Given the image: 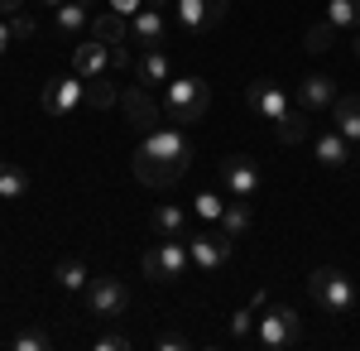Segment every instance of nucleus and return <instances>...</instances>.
<instances>
[{
  "mask_svg": "<svg viewBox=\"0 0 360 351\" xmlns=\"http://www.w3.org/2000/svg\"><path fill=\"white\" fill-rule=\"evenodd\" d=\"M130 168H135V178L144 188H173L193 168V140L183 135V125H154L135 144Z\"/></svg>",
  "mask_w": 360,
  "mask_h": 351,
  "instance_id": "nucleus-1",
  "label": "nucleus"
},
{
  "mask_svg": "<svg viewBox=\"0 0 360 351\" xmlns=\"http://www.w3.org/2000/svg\"><path fill=\"white\" fill-rule=\"evenodd\" d=\"M307 294L317 298V308L327 318H351L360 308V289L351 284V274L336 270V265H317V270L307 274Z\"/></svg>",
  "mask_w": 360,
  "mask_h": 351,
  "instance_id": "nucleus-2",
  "label": "nucleus"
},
{
  "mask_svg": "<svg viewBox=\"0 0 360 351\" xmlns=\"http://www.w3.org/2000/svg\"><path fill=\"white\" fill-rule=\"evenodd\" d=\"M164 106H168V121L173 125H197L207 106H212V92H207V82L197 78V73H183V78H173L164 87Z\"/></svg>",
  "mask_w": 360,
  "mask_h": 351,
  "instance_id": "nucleus-3",
  "label": "nucleus"
},
{
  "mask_svg": "<svg viewBox=\"0 0 360 351\" xmlns=\"http://www.w3.org/2000/svg\"><path fill=\"white\" fill-rule=\"evenodd\" d=\"M303 337V318H298V308L293 303H264V318L255 323V342L264 351H283V347H293Z\"/></svg>",
  "mask_w": 360,
  "mask_h": 351,
  "instance_id": "nucleus-4",
  "label": "nucleus"
},
{
  "mask_svg": "<svg viewBox=\"0 0 360 351\" xmlns=\"http://www.w3.org/2000/svg\"><path fill=\"white\" fill-rule=\"evenodd\" d=\"M193 265V255H188V241H178V236H164V241L154 245V250H144V279L149 284H183V274Z\"/></svg>",
  "mask_w": 360,
  "mask_h": 351,
  "instance_id": "nucleus-5",
  "label": "nucleus"
},
{
  "mask_svg": "<svg viewBox=\"0 0 360 351\" xmlns=\"http://www.w3.org/2000/svg\"><path fill=\"white\" fill-rule=\"evenodd\" d=\"M82 298H86V308H91V318H101V323H115V318H125L130 313V289L120 284V279H91L82 289Z\"/></svg>",
  "mask_w": 360,
  "mask_h": 351,
  "instance_id": "nucleus-6",
  "label": "nucleus"
},
{
  "mask_svg": "<svg viewBox=\"0 0 360 351\" xmlns=\"http://www.w3.org/2000/svg\"><path fill=\"white\" fill-rule=\"evenodd\" d=\"M236 245V236H226V231H197L193 241H188V255H193V265L202 274H217V270H226L231 265V250Z\"/></svg>",
  "mask_w": 360,
  "mask_h": 351,
  "instance_id": "nucleus-7",
  "label": "nucleus"
},
{
  "mask_svg": "<svg viewBox=\"0 0 360 351\" xmlns=\"http://www.w3.org/2000/svg\"><path fill=\"white\" fill-rule=\"evenodd\" d=\"M120 111H125V121L135 125L139 135L159 125V101H154V87H144V82H139V78L130 82L125 92H120Z\"/></svg>",
  "mask_w": 360,
  "mask_h": 351,
  "instance_id": "nucleus-8",
  "label": "nucleus"
},
{
  "mask_svg": "<svg viewBox=\"0 0 360 351\" xmlns=\"http://www.w3.org/2000/svg\"><path fill=\"white\" fill-rule=\"evenodd\" d=\"M82 101H86V82L77 78V73L44 82V111H49V116H72Z\"/></svg>",
  "mask_w": 360,
  "mask_h": 351,
  "instance_id": "nucleus-9",
  "label": "nucleus"
},
{
  "mask_svg": "<svg viewBox=\"0 0 360 351\" xmlns=\"http://www.w3.org/2000/svg\"><path fill=\"white\" fill-rule=\"evenodd\" d=\"M245 106L259 116V121H283L288 116V97H283V87H274V82H264V78H255L245 87Z\"/></svg>",
  "mask_w": 360,
  "mask_h": 351,
  "instance_id": "nucleus-10",
  "label": "nucleus"
},
{
  "mask_svg": "<svg viewBox=\"0 0 360 351\" xmlns=\"http://www.w3.org/2000/svg\"><path fill=\"white\" fill-rule=\"evenodd\" d=\"M312 154L322 168H332V173H346V168H356V149H351V140L341 135V130H322V135L312 140Z\"/></svg>",
  "mask_w": 360,
  "mask_h": 351,
  "instance_id": "nucleus-11",
  "label": "nucleus"
},
{
  "mask_svg": "<svg viewBox=\"0 0 360 351\" xmlns=\"http://www.w3.org/2000/svg\"><path fill=\"white\" fill-rule=\"evenodd\" d=\"M221 188H231V197H255L259 188V168L245 154H226L221 159Z\"/></svg>",
  "mask_w": 360,
  "mask_h": 351,
  "instance_id": "nucleus-12",
  "label": "nucleus"
},
{
  "mask_svg": "<svg viewBox=\"0 0 360 351\" xmlns=\"http://www.w3.org/2000/svg\"><path fill=\"white\" fill-rule=\"evenodd\" d=\"M111 68V44H101V39H82L77 49H72V73L82 82H91V78H101Z\"/></svg>",
  "mask_w": 360,
  "mask_h": 351,
  "instance_id": "nucleus-13",
  "label": "nucleus"
},
{
  "mask_svg": "<svg viewBox=\"0 0 360 351\" xmlns=\"http://www.w3.org/2000/svg\"><path fill=\"white\" fill-rule=\"evenodd\" d=\"M336 97H341V92H336V82L327 78V73H307V78L298 82V106L303 111H332Z\"/></svg>",
  "mask_w": 360,
  "mask_h": 351,
  "instance_id": "nucleus-14",
  "label": "nucleus"
},
{
  "mask_svg": "<svg viewBox=\"0 0 360 351\" xmlns=\"http://www.w3.org/2000/svg\"><path fill=\"white\" fill-rule=\"evenodd\" d=\"M82 29H91V5L86 0H63V5H53V34L72 39Z\"/></svg>",
  "mask_w": 360,
  "mask_h": 351,
  "instance_id": "nucleus-15",
  "label": "nucleus"
},
{
  "mask_svg": "<svg viewBox=\"0 0 360 351\" xmlns=\"http://www.w3.org/2000/svg\"><path fill=\"white\" fill-rule=\"evenodd\" d=\"M135 78L144 82V87H168L173 82V73H168V54L164 49H139V58H135Z\"/></svg>",
  "mask_w": 360,
  "mask_h": 351,
  "instance_id": "nucleus-16",
  "label": "nucleus"
},
{
  "mask_svg": "<svg viewBox=\"0 0 360 351\" xmlns=\"http://www.w3.org/2000/svg\"><path fill=\"white\" fill-rule=\"evenodd\" d=\"M130 34H135L139 49H159V44H164V10L144 5L135 20H130Z\"/></svg>",
  "mask_w": 360,
  "mask_h": 351,
  "instance_id": "nucleus-17",
  "label": "nucleus"
},
{
  "mask_svg": "<svg viewBox=\"0 0 360 351\" xmlns=\"http://www.w3.org/2000/svg\"><path fill=\"white\" fill-rule=\"evenodd\" d=\"M53 284L58 289H68V294H82L86 284H91V270H86L82 255H63L53 265Z\"/></svg>",
  "mask_w": 360,
  "mask_h": 351,
  "instance_id": "nucleus-18",
  "label": "nucleus"
},
{
  "mask_svg": "<svg viewBox=\"0 0 360 351\" xmlns=\"http://www.w3.org/2000/svg\"><path fill=\"white\" fill-rule=\"evenodd\" d=\"M332 125L351 140V144H360V92H356V97H336V101H332Z\"/></svg>",
  "mask_w": 360,
  "mask_h": 351,
  "instance_id": "nucleus-19",
  "label": "nucleus"
},
{
  "mask_svg": "<svg viewBox=\"0 0 360 351\" xmlns=\"http://www.w3.org/2000/svg\"><path fill=\"white\" fill-rule=\"evenodd\" d=\"M91 39H101V44H125V39H130V20H125L120 10H101V15H91Z\"/></svg>",
  "mask_w": 360,
  "mask_h": 351,
  "instance_id": "nucleus-20",
  "label": "nucleus"
},
{
  "mask_svg": "<svg viewBox=\"0 0 360 351\" xmlns=\"http://www.w3.org/2000/svg\"><path fill=\"white\" fill-rule=\"evenodd\" d=\"M250 221H255V216H250V197H231L226 212H221V231L226 236H245Z\"/></svg>",
  "mask_w": 360,
  "mask_h": 351,
  "instance_id": "nucleus-21",
  "label": "nucleus"
},
{
  "mask_svg": "<svg viewBox=\"0 0 360 351\" xmlns=\"http://www.w3.org/2000/svg\"><path fill=\"white\" fill-rule=\"evenodd\" d=\"M307 135H312V130H307V116H298V111H288L283 121H274V140H278V144H288V149L303 144Z\"/></svg>",
  "mask_w": 360,
  "mask_h": 351,
  "instance_id": "nucleus-22",
  "label": "nucleus"
},
{
  "mask_svg": "<svg viewBox=\"0 0 360 351\" xmlns=\"http://www.w3.org/2000/svg\"><path fill=\"white\" fill-rule=\"evenodd\" d=\"M29 192V173L20 164H0V202H15Z\"/></svg>",
  "mask_w": 360,
  "mask_h": 351,
  "instance_id": "nucleus-23",
  "label": "nucleus"
},
{
  "mask_svg": "<svg viewBox=\"0 0 360 351\" xmlns=\"http://www.w3.org/2000/svg\"><path fill=\"white\" fill-rule=\"evenodd\" d=\"M86 101H91L96 111H111V106H120V87H115V82L101 73V78L86 82Z\"/></svg>",
  "mask_w": 360,
  "mask_h": 351,
  "instance_id": "nucleus-24",
  "label": "nucleus"
},
{
  "mask_svg": "<svg viewBox=\"0 0 360 351\" xmlns=\"http://www.w3.org/2000/svg\"><path fill=\"white\" fill-rule=\"evenodd\" d=\"M154 231L159 236H183V226H188V212L183 207H173V202H164V207H154Z\"/></svg>",
  "mask_w": 360,
  "mask_h": 351,
  "instance_id": "nucleus-25",
  "label": "nucleus"
},
{
  "mask_svg": "<svg viewBox=\"0 0 360 351\" xmlns=\"http://www.w3.org/2000/svg\"><path fill=\"white\" fill-rule=\"evenodd\" d=\"M173 20L197 34V29H207V5L202 0H173Z\"/></svg>",
  "mask_w": 360,
  "mask_h": 351,
  "instance_id": "nucleus-26",
  "label": "nucleus"
},
{
  "mask_svg": "<svg viewBox=\"0 0 360 351\" xmlns=\"http://www.w3.org/2000/svg\"><path fill=\"white\" fill-rule=\"evenodd\" d=\"M327 20L336 29H360V0H332L327 5Z\"/></svg>",
  "mask_w": 360,
  "mask_h": 351,
  "instance_id": "nucleus-27",
  "label": "nucleus"
},
{
  "mask_svg": "<svg viewBox=\"0 0 360 351\" xmlns=\"http://www.w3.org/2000/svg\"><path fill=\"white\" fill-rule=\"evenodd\" d=\"M303 44H307V54H327V49L336 44V25H332V20H322V25H312V29L303 34Z\"/></svg>",
  "mask_w": 360,
  "mask_h": 351,
  "instance_id": "nucleus-28",
  "label": "nucleus"
},
{
  "mask_svg": "<svg viewBox=\"0 0 360 351\" xmlns=\"http://www.w3.org/2000/svg\"><path fill=\"white\" fill-rule=\"evenodd\" d=\"M193 212L202 216L207 226H212V221H221V212H226V207H221V197H217V192H207V188H202V192L193 197Z\"/></svg>",
  "mask_w": 360,
  "mask_h": 351,
  "instance_id": "nucleus-29",
  "label": "nucleus"
},
{
  "mask_svg": "<svg viewBox=\"0 0 360 351\" xmlns=\"http://www.w3.org/2000/svg\"><path fill=\"white\" fill-rule=\"evenodd\" d=\"M255 313H259V308H236V313H231V337H236V342L255 337V323H259Z\"/></svg>",
  "mask_w": 360,
  "mask_h": 351,
  "instance_id": "nucleus-30",
  "label": "nucleus"
},
{
  "mask_svg": "<svg viewBox=\"0 0 360 351\" xmlns=\"http://www.w3.org/2000/svg\"><path fill=\"white\" fill-rule=\"evenodd\" d=\"M10 347H15V351H44V347H49V332H20Z\"/></svg>",
  "mask_w": 360,
  "mask_h": 351,
  "instance_id": "nucleus-31",
  "label": "nucleus"
},
{
  "mask_svg": "<svg viewBox=\"0 0 360 351\" xmlns=\"http://www.w3.org/2000/svg\"><path fill=\"white\" fill-rule=\"evenodd\" d=\"M135 58L139 54H130V44H111V68H115V73H130V68H135Z\"/></svg>",
  "mask_w": 360,
  "mask_h": 351,
  "instance_id": "nucleus-32",
  "label": "nucleus"
},
{
  "mask_svg": "<svg viewBox=\"0 0 360 351\" xmlns=\"http://www.w3.org/2000/svg\"><path fill=\"white\" fill-rule=\"evenodd\" d=\"M10 29H15V39H34V15H29V10H15V15H10Z\"/></svg>",
  "mask_w": 360,
  "mask_h": 351,
  "instance_id": "nucleus-33",
  "label": "nucleus"
},
{
  "mask_svg": "<svg viewBox=\"0 0 360 351\" xmlns=\"http://www.w3.org/2000/svg\"><path fill=\"white\" fill-rule=\"evenodd\" d=\"M207 5V29H217L226 20V10H231V0H202Z\"/></svg>",
  "mask_w": 360,
  "mask_h": 351,
  "instance_id": "nucleus-34",
  "label": "nucleus"
},
{
  "mask_svg": "<svg viewBox=\"0 0 360 351\" xmlns=\"http://www.w3.org/2000/svg\"><path fill=\"white\" fill-rule=\"evenodd\" d=\"M111 10H120L125 20H135L139 10H144V0H111Z\"/></svg>",
  "mask_w": 360,
  "mask_h": 351,
  "instance_id": "nucleus-35",
  "label": "nucleus"
},
{
  "mask_svg": "<svg viewBox=\"0 0 360 351\" xmlns=\"http://www.w3.org/2000/svg\"><path fill=\"white\" fill-rule=\"evenodd\" d=\"M125 347H130L125 337H101V342H96V351H125Z\"/></svg>",
  "mask_w": 360,
  "mask_h": 351,
  "instance_id": "nucleus-36",
  "label": "nucleus"
},
{
  "mask_svg": "<svg viewBox=\"0 0 360 351\" xmlns=\"http://www.w3.org/2000/svg\"><path fill=\"white\" fill-rule=\"evenodd\" d=\"M159 351H188V337H159Z\"/></svg>",
  "mask_w": 360,
  "mask_h": 351,
  "instance_id": "nucleus-37",
  "label": "nucleus"
},
{
  "mask_svg": "<svg viewBox=\"0 0 360 351\" xmlns=\"http://www.w3.org/2000/svg\"><path fill=\"white\" fill-rule=\"evenodd\" d=\"M10 44H15V29H10V20H0V58H5Z\"/></svg>",
  "mask_w": 360,
  "mask_h": 351,
  "instance_id": "nucleus-38",
  "label": "nucleus"
},
{
  "mask_svg": "<svg viewBox=\"0 0 360 351\" xmlns=\"http://www.w3.org/2000/svg\"><path fill=\"white\" fill-rule=\"evenodd\" d=\"M15 10H25V0H0V20H10Z\"/></svg>",
  "mask_w": 360,
  "mask_h": 351,
  "instance_id": "nucleus-39",
  "label": "nucleus"
},
{
  "mask_svg": "<svg viewBox=\"0 0 360 351\" xmlns=\"http://www.w3.org/2000/svg\"><path fill=\"white\" fill-rule=\"evenodd\" d=\"M144 5H154V10H168V5H173V0H144Z\"/></svg>",
  "mask_w": 360,
  "mask_h": 351,
  "instance_id": "nucleus-40",
  "label": "nucleus"
},
{
  "mask_svg": "<svg viewBox=\"0 0 360 351\" xmlns=\"http://www.w3.org/2000/svg\"><path fill=\"white\" fill-rule=\"evenodd\" d=\"M351 54H356V58H360V29H356V39H351Z\"/></svg>",
  "mask_w": 360,
  "mask_h": 351,
  "instance_id": "nucleus-41",
  "label": "nucleus"
},
{
  "mask_svg": "<svg viewBox=\"0 0 360 351\" xmlns=\"http://www.w3.org/2000/svg\"><path fill=\"white\" fill-rule=\"evenodd\" d=\"M44 5H63V0H44Z\"/></svg>",
  "mask_w": 360,
  "mask_h": 351,
  "instance_id": "nucleus-42",
  "label": "nucleus"
},
{
  "mask_svg": "<svg viewBox=\"0 0 360 351\" xmlns=\"http://www.w3.org/2000/svg\"><path fill=\"white\" fill-rule=\"evenodd\" d=\"M356 168H360V149H356Z\"/></svg>",
  "mask_w": 360,
  "mask_h": 351,
  "instance_id": "nucleus-43",
  "label": "nucleus"
}]
</instances>
